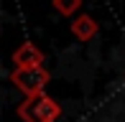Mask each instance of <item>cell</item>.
<instances>
[{"mask_svg": "<svg viewBox=\"0 0 125 122\" xmlns=\"http://www.w3.org/2000/svg\"><path fill=\"white\" fill-rule=\"evenodd\" d=\"M54 10H59L61 15H74L82 8V0H51Z\"/></svg>", "mask_w": 125, "mask_h": 122, "instance_id": "5b68a950", "label": "cell"}, {"mask_svg": "<svg viewBox=\"0 0 125 122\" xmlns=\"http://www.w3.org/2000/svg\"><path fill=\"white\" fill-rule=\"evenodd\" d=\"M69 28H72V36H74L77 41H89V38L97 36V20H94L92 15L82 13V15H77V18L72 20Z\"/></svg>", "mask_w": 125, "mask_h": 122, "instance_id": "277c9868", "label": "cell"}, {"mask_svg": "<svg viewBox=\"0 0 125 122\" xmlns=\"http://www.w3.org/2000/svg\"><path fill=\"white\" fill-rule=\"evenodd\" d=\"M10 81L26 97H33V94H43V87L51 81V74L43 66H36V69H13L10 71Z\"/></svg>", "mask_w": 125, "mask_h": 122, "instance_id": "7a4b0ae2", "label": "cell"}, {"mask_svg": "<svg viewBox=\"0 0 125 122\" xmlns=\"http://www.w3.org/2000/svg\"><path fill=\"white\" fill-rule=\"evenodd\" d=\"M13 64L15 69H36V66H43V53L36 43L26 41L13 51Z\"/></svg>", "mask_w": 125, "mask_h": 122, "instance_id": "3957f363", "label": "cell"}, {"mask_svg": "<svg viewBox=\"0 0 125 122\" xmlns=\"http://www.w3.org/2000/svg\"><path fill=\"white\" fill-rule=\"evenodd\" d=\"M61 114V107L54 97L43 94H33V97H26L18 107V117L23 122H56Z\"/></svg>", "mask_w": 125, "mask_h": 122, "instance_id": "6da1fadb", "label": "cell"}]
</instances>
